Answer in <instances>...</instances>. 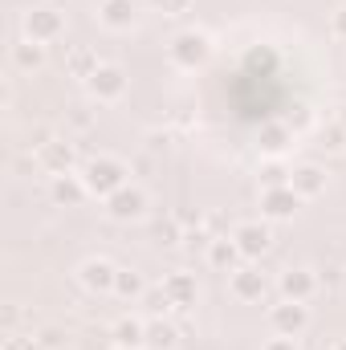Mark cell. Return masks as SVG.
Masks as SVG:
<instances>
[{"label":"cell","instance_id":"obj_1","mask_svg":"<svg viewBox=\"0 0 346 350\" xmlns=\"http://www.w3.org/2000/svg\"><path fill=\"white\" fill-rule=\"evenodd\" d=\"M127 163L122 159H114V155H94L86 167H82V179H86L90 196H98V200H110L118 187H127L131 179H127Z\"/></svg>","mask_w":346,"mask_h":350},{"label":"cell","instance_id":"obj_2","mask_svg":"<svg viewBox=\"0 0 346 350\" xmlns=\"http://www.w3.org/2000/svg\"><path fill=\"white\" fill-rule=\"evenodd\" d=\"M21 29H25L29 41L49 45V41H57V37L66 33V16H62L53 4H41V8H29V12L21 16Z\"/></svg>","mask_w":346,"mask_h":350},{"label":"cell","instance_id":"obj_3","mask_svg":"<svg viewBox=\"0 0 346 350\" xmlns=\"http://www.w3.org/2000/svg\"><path fill=\"white\" fill-rule=\"evenodd\" d=\"M208 57H212V41H208V33H200V29L179 33L172 41V62L179 70H200Z\"/></svg>","mask_w":346,"mask_h":350},{"label":"cell","instance_id":"obj_4","mask_svg":"<svg viewBox=\"0 0 346 350\" xmlns=\"http://www.w3.org/2000/svg\"><path fill=\"white\" fill-rule=\"evenodd\" d=\"M106 204V216L110 220H118V224H127V220H139V216H147V191L143 187H135V183H127V187H118L110 200H102Z\"/></svg>","mask_w":346,"mask_h":350},{"label":"cell","instance_id":"obj_5","mask_svg":"<svg viewBox=\"0 0 346 350\" xmlns=\"http://www.w3.org/2000/svg\"><path fill=\"white\" fill-rule=\"evenodd\" d=\"M269 326H273V334H289V338H297V334L310 326V310H306V301H289V297H281V301L269 310Z\"/></svg>","mask_w":346,"mask_h":350},{"label":"cell","instance_id":"obj_6","mask_svg":"<svg viewBox=\"0 0 346 350\" xmlns=\"http://www.w3.org/2000/svg\"><path fill=\"white\" fill-rule=\"evenodd\" d=\"M232 241H237V249H241L245 261H257V257L269 253L273 232H269V224H261V220H241V224L232 228Z\"/></svg>","mask_w":346,"mask_h":350},{"label":"cell","instance_id":"obj_7","mask_svg":"<svg viewBox=\"0 0 346 350\" xmlns=\"http://www.w3.org/2000/svg\"><path fill=\"white\" fill-rule=\"evenodd\" d=\"M86 90H90L94 102H118V98L127 94V74H122L118 66H106V62H102V66L86 78Z\"/></svg>","mask_w":346,"mask_h":350},{"label":"cell","instance_id":"obj_8","mask_svg":"<svg viewBox=\"0 0 346 350\" xmlns=\"http://www.w3.org/2000/svg\"><path fill=\"white\" fill-rule=\"evenodd\" d=\"M297 208H302V196H297L289 183L261 191V216H265V220H293Z\"/></svg>","mask_w":346,"mask_h":350},{"label":"cell","instance_id":"obj_9","mask_svg":"<svg viewBox=\"0 0 346 350\" xmlns=\"http://www.w3.org/2000/svg\"><path fill=\"white\" fill-rule=\"evenodd\" d=\"M114 277H118V265H110L106 257H90L78 265V281L90 293H114Z\"/></svg>","mask_w":346,"mask_h":350},{"label":"cell","instance_id":"obj_10","mask_svg":"<svg viewBox=\"0 0 346 350\" xmlns=\"http://www.w3.org/2000/svg\"><path fill=\"white\" fill-rule=\"evenodd\" d=\"M277 289L289 301H310L318 293V277H314V269H285L281 281H277Z\"/></svg>","mask_w":346,"mask_h":350},{"label":"cell","instance_id":"obj_11","mask_svg":"<svg viewBox=\"0 0 346 350\" xmlns=\"http://www.w3.org/2000/svg\"><path fill=\"white\" fill-rule=\"evenodd\" d=\"M289 187H293L302 200H318V196L326 191V167H318V163H297V167L289 172Z\"/></svg>","mask_w":346,"mask_h":350},{"label":"cell","instance_id":"obj_12","mask_svg":"<svg viewBox=\"0 0 346 350\" xmlns=\"http://www.w3.org/2000/svg\"><path fill=\"white\" fill-rule=\"evenodd\" d=\"M74 159H78V151H74V143H66V139H53L49 147H41V151H37V163H41L49 175L74 172Z\"/></svg>","mask_w":346,"mask_h":350},{"label":"cell","instance_id":"obj_13","mask_svg":"<svg viewBox=\"0 0 346 350\" xmlns=\"http://www.w3.org/2000/svg\"><path fill=\"white\" fill-rule=\"evenodd\" d=\"M228 289H232L237 301H261L265 289H269V281H265V273H257V269H237L228 277Z\"/></svg>","mask_w":346,"mask_h":350},{"label":"cell","instance_id":"obj_14","mask_svg":"<svg viewBox=\"0 0 346 350\" xmlns=\"http://www.w3.org/2000/svg\"><path fill=\"white\" fill-rule=\"evenodd\" d=\"M49 196H53L57 204H66V208H78V204L90 196V187H86V179H82V175L66 172V175H53V183H49Z\"/></svg>","mask_w":346,"mask_h":350},{"label":"cell","instance_id":"obj_15","mask_svg":"<svg viewBox=\"0 0 346 350\" xmlns=\"http://www.w3.org/2000/svg\"><path fill=\"white\" fill-rule=\"evenodd\" d=\"M98 21L110 33H127L135 25V0H102L98 4Z\"/></svg>","mask_w":346,"mask_h":350},{"label":"cell","instance_id":"obj_16","mask_svg":"<svg viewBox=\"0 0 346 350\" xmlns=\"http://www.w3.org/2000/svg\"><path fill=\"white\" fill-rule=\"evenodd\" d=\"M241 261H245V257H241V249H237L232 237H216V241H208V265H212V269H220V273H237V265Z\"/></svg>","mask_w":346,"mask_h":350},{"label":"cell","instance_id":"obj_17","mask_svg":"<svg viewBox=\"0 0 346 350\" xmlns=\"http://www.w3.org/2000/svg\"><path fill=\"white\" fill-rule=\"evenodd\" d=\"M12 66H16L21 74H33V70H41V66H45V45H37V41L21 37V41L12 45Z\"/></svg>","mask_w":346,"mask_h":350},{"label":"cell","instance_id":"obj_18","mask_svg":"<svg viewBox=\"0 0 346 350\" xmlns=\"http://www.w3.org/2000/svg\"><path fill=\"white\" fill-rule=\"evenodd\" d=\"M114 347L143 350L147 347V322H139V318H122V322L114 326Z\"/></svg>","mask_w":346,"mask_h":350},{"label":"cell","instance_id":"obj_19","mask_svg":"<svg viewBox=\"0 0 346 350\" xmlns=\"http://www.w3.org/2000/svg\"><path fill=\"white\" fill-rule=\"evenodd\" d=\"M163 289H168V297H172L175 306H191L196 301V277L191 273H168Z\"/></svg>","mask_w":346,"mask_h":350},{"label":"cell","instance_id":"obj_20","mask_svg":"<svg viewBox=\"0 0 346 350\" xmlns=\"http://www.w3.org/2000/svg\"><path fill=\"white\" fill-rule=\"evenodd\" d=\"M175 342H179V330L172 322H163V318L147 322V347L151 350H175Z\"/></svg>","mask_w":346,"mask_h":350},{"label":"cell","instance_id":"obj_21","mask_svg":"<svg viewBox=\"0 0 346 350\" xmlns=\"http://www.w3.org/2000/svg\"><path fill=\"white\" fill-rule=\"evenodd\" d=\"M114 293L127 297V301H139V297H147V281H143L135 269H118V277H114Z\"/></svg>","mask_w":346,"mask_h":350},{"label":"cell","instance_id":"obj_22","mask_svg":"<svg viewBox=\"0 0 346 350\" xmlns=\"http://www.w3.org/2000/svg\"><path fill=\"white\" fill-rule=\"evenodd\" d=\"M98 66H102V62H98L90 49H78V53H70V74H74V78H90Z\"/></svg>","mask_w":346,"mask_h":350},{"label":"cell","instance_id":"obj_23","mask_svg":"<svg viewBox=\"0 0 346 350\" xmlns=\"http://www.w3.org/2000/svg\"><path fill=\"white\" fill-rule=\"evenodd\" d=\"M261 147L277 155V151L285 147V126H265V131H261Z\"/></svg>","mask_w":346,"mask_h":350},{"label":"cell","instance_id":"obj_24","mask_svg":"<svg viewBox=\"0 0 346 350\" xmlns=\"http://www.w3.org/2000/svg\"><path fill=\"white\" fill-rule=\"evenodd\" d=\"M261 183H265V187H281V183H289V172H285L281 163H265V167H261Z\"/></svg>","mask_w":346,"mask_h":350},{"label":"cell","instance_id":"obj_25","mask_svg":"<svg viewBox=\"0 0 346 350\" xmlns=\"http://www.w3.org/2000/svg\"><path fill=\"white\" fill-rule=\"evenodd\" d=\"M322 147L326 151H346V126H330V131H322Z\"/></svg>","mask_w":346,"mask_h":350},{"label":"cell","instance_id":"obj_26","mask_svg":"<svg viewBox=\"0 0 346 350\" xmlns=\"http://www.w3.org/2000/svg\"><path fill=\"white\" fill-rule=\"evenodd\" d=\"M155 237H159L163 245H179V220H175V216L159 220V224H155Z\"/></svg>","mask_w":346,"mask_h":350},{"label":"cell","instance_id":"obj_27","mask_svg":"<svg viewBox=\"0 0 346 350\" xmlns=\"http://www.w3.org/2000/svg\"><path fill=\"white\" fill-rule=\"evenodd\" d=\"M155 8H163L168 16H183V12H191V0H155Z\"/></svg>","mask_w":346,"mask_h":350},{"label":"cell","instance_id":"obj_28","mask_svg":"<svg viewBox=\"0 0 346 350\" xmlns=\"http://www.w3.org/2000/svg\"><path fill=\"white\" fill-rule=\"evenodd\" d=\"M62 342H66V338H62V330H53V326H49V330H41V334H37V347H62Z\"/></svg>","mask_w":346,"mask_h":350},{"label":"cell","instance_id":"obj_29","mask_svg":"<svg viewBox=\"0 0 346 350\" xmlns=\"http://www.w3.org/2000/svg\"><path fill=\"white\" fill-rule=\"evenodd\" d=\"M265 350H297V338H289V334H273V338L265 342Z\"/></svg>","mask_w":346,"mask_h":350},{"label":"cell","instance_id":"obj_30","mask_svg":"<svg viewBox=\"0 0 346 350\" xmlns=\"http://www.w3.org/2000/svg\"><path fill=\"white\" fill-rule=\"evenodd\" d=\"M4 350H37V338H21V334H8Z\"/></svg>","mask_w":346,"mask_h":350},{"label":"cell","instance_id":"obj_31","mask_svg":"<svg viewBox=\"0 0 346 350\" xmlns=\"http://www.w3.org/2000/svg\"><path fill=\"white\" fill-rule=\"evenodd\" d=\"M330 33H334L338 41H346V4L334 12V16H330Z\"/></svg>","mask_w":346,"mask_h":350},{"label":"cell","instance_id":"obj_32","mask_svg":"<svg viewBox=\"0 0 346 350\" xmlns=\"http://www.w3.org/2000/svg\"><path fill=\"white\" fill-rule=\"evenodd\" d=\"M70 122H74V131H86V126L94 122V118H90L86 110H82V106H74V114H70Z\"/></svg>","mask_w":346,"mask_h":350},{"label":"cell","instance_id":"obj_33","mask_svg":"<svg viewBox=\"0 0 346 350\" xmlns=\"http://www.w3.org/2000/svg\"><path fill=\"white\" fill-rule=\"evenodd\" d=\"M318 285H330V289H338V285H343V269H326V277H318Z\"/></svg>","mask_w":346,"mask_h":350},{"label":"cell","instance_id":"obj_34","mask_svg":"<svg viewBox=\"0 0 346 350\" xmlns=\"http://www.w3.org/2000/svg\"><path fill=\"white\" fill-rule=\"evenodd\" d=\"M16 318H21V310H4V330L12 334V326H16Z\"/></svg>","mask_w":346,"mask_h":350},{"label":"cell","instance_id":"obj_35","mask_svg":"<svg viewBox=\"0 0 346 350\" xmlns=\"http://www.w3.org/2000/svg\"><path fill=\"white\" fill-rule=\"evenodd\" d=\"M330 350H346V338H343V342H334V347H330Z\"/></svg>","mask_w":346,"mask_h":350},{"label":"cell","instance_id":"obj_36","mask_svg":"<svg viewBox=\"0 0 346 350\" xmlns=\"http://www.w3.org/2000/svg\"><path fill=\"white\" fill-rule=\"evenodd\" d=\"M338 122H343V126H346V110H343V118H338Z\"/></svg>","mask_w":346,"mask_h":350},{"label":"cell","instance_id":"obj_37","mask_svg":"<svg viewBox=\"0 0 346 350\" xmlns=\"http://www.w3.org/2000/svg\"><path fill=\"white\" fill-rule=\"evenodd\" d=\"M110 350H127V347H110Z\"/></svg>","mask_w":346,"mask_h":350}]
</instances>
